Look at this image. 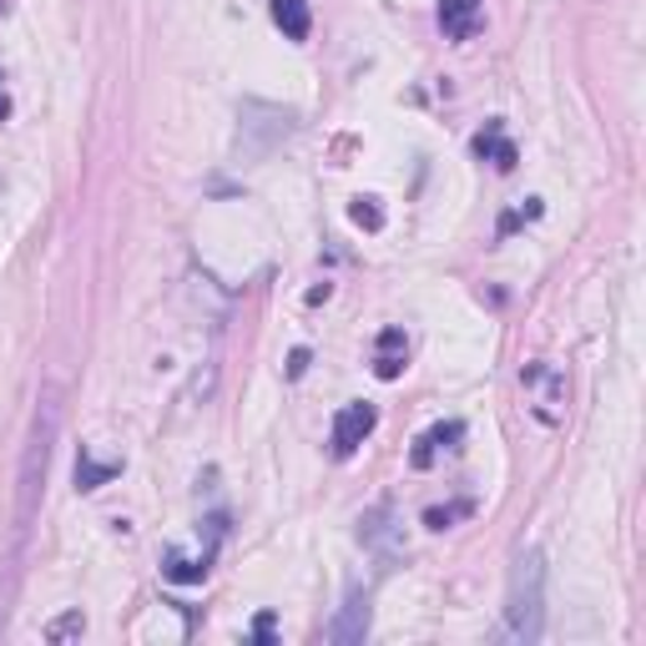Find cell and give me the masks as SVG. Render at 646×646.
Returning <instances> with one entry per match:
<instances>
[{"label": "cell", "mask_w": 646, "mask_h": 646, "mask_svg": "<svg viewBox=\"0 0 646 646\" xmlns=\"http://www.w3.org/2000/svg\"><path fill=\"white\" fill-rule=\"evenodd\" d=\"M546 632V561L540 551L515 556V571H510V596H505V642H540Z\"/></svg>", "instance_id": "1"}, {"label": "cell", "mask_w": 646, "mask_h": 646, "mask_svg": "<svg viewBox=\"0 0 646 646\" xmlns=\"http://www.w3.org/2000/svg\"><path fill=\"white\" fill-rule=\"evenodd\" d=\"M374 424H379V409H374V405H364V399L344 405V409L334 414V455L348 460V455H354V450H359V444L374 434Z\"/></svg>", "instance_id": "2"}, {"label": "cell", "mask_w": 646, "mask_h": 646, "mask_svg": "<svg viewBox=\"0 0 646 646\" xmlns=\"http://www.w3.org/2000/svg\"><path fill=\"white\" fill-rule=\"evenodd\" d=\"M526 384L530 389H540L536 395V414H540V424H561V399H566V379L556 369H546V364H530L526 369Z\"/></svg>", "instance_id": "3"}, {"label": "cell", "mask_w": 646, "mask_h": 646, "mask_svg": "<svg viewBox=\"0 0 646 646\" xmlns=\"http://www.w3.org/2000/svg\"><path fill=\"white\" fill-rule=\"evenodd\" d=\"M329 636H334L338 646H354L369 636V591H348L344 611H338V622L329 626Z\"/></svg>", "instance_id": "4"}, {"label": "cell", "mask_w": 646, "mask_h": 646, "mask_svg": "<svg viewBox=\"0 0 646 646\" xmlns=\"http://www.w3.org/2000/svg\"><path fill=\"white\" fill-rule=\"evenodd\" d=\"M440 31L450 41H470L480 31V0H440Z\"/></svg>", "instance_id": "5"}, {"label": "cell", "mask_w": 646, "mask_h": 646, "mask_svg": "<svg viewBox=\"0 0 646 646\" xmlns=\"http://www.w3.org/2000/svg\"><path fill=\"white\" fill-rule=\"evenodd\" d=\"M268 11H273V25L288 41H309V31H313L309 0H268Z\"/></svg>", "instance_id": "6"}, {"label": "cell", "mask_w": 646, "mask_h": 646, "mask_svg": "<svg viewBox=\"0 0 646 646\" xmlns=\"http://www.w3.org/2000/svg\"><path fill=\"white\" fill-rule=\"evenodd\" d=\"M455 440H465V424H460V419H450V424H434L430 434H419V444H414V470H430L434 465V455H440V450H450V444Z\"/></svg>", "instance_id": "7"}, {"label": "cell", "mask_w": 646, "mask_h": 646, "mask_svg": "<svg viewBox=\"0 0 646 646\" xmlns=\"http://www.w3.org/2000/svg\"><path fill=\"white\" fill-rule=\"evenodd\" d=\"M399 369H405V329H384L374 374H379V379H399Z\"/></svg>", "instance_id": "8"}, {"label": "cell", "mask_w": 646, "mask_h": 646, "mask_svg": "<svg viewBox=\"0 0 646 646\" xmlns=\"http://www.w3.org/2000/svg\"><path fill=\"white\" fill-rule=\"evenodd\" d=\"M475 157H485V162H495L500 172H510L515 168V147L505 142V132H500V121H491L485 132L475 137Z\"/></svg>", "instance_id": "9"}, {"label": "cell", "mask_w": 646, "mask_h": 646, "mask_svg": "<svg viewBox=\"0 0 646 646\" xmlns=\"http://www.w3.org/2000/svg\"><path fill=\"white\" fill-rule=\"evenodd\" d=\"M121 475V465H101V460H91L82 450V460H76V491H96V485H107V480H117Z\"/></svg>", "instance_id": "10"}, {"label": "cell", "mask_w": 646, "mask_h": 646, "mask_svg": "<svg viewBox=\"0 0 646 646\" xmlns=\"http://www.w3.org/2000/svg\"><path fill=\"white\" fill-rule=\"evenodd\" d=\"M162 571H168V581H182V586H187V581H203L207 575V556L203 561H187V556L168 551V566H162Z\"/></svg>", "instance_id": "11"}, {"label": "cell", "mask_w": 646, "mask_h": 646, "mask_svg": "<svg viewBox=\"0 0 646 646\" xmlns=\"http://www.w3.org/2000/svg\"><path fill=\"white\" fill-rule=\"evenodd\" d=\"M348 217H354L359 228H369V233H379V228H384V213H379V203H374V197H354Z\"/></svg>", "instance_id": "12"}, {"label": "cell", "mask_w": 646, "mask_h": 646, "mask_svg": "<svg viewBox=\"0 0 646 646\" xmlns=\"http://www.w3.org/2000/svg\"><path fill=\"white\" fill-rule=\"evenodd\" d=\"M76 632H82V616H66V622H56V626H51V642H61V636H76Z\"/></svg>", "instance_id": "13"}, {"label": "cell", "mask_w": 646, "mask_h": 646, "mask_svg": "<svg viewBox=\"0 0 646 646\" xmlns=\"http://www.w3.org/2000/svg\"><path fill=\"white\" fill-rule=\"evenodd\" d=\"M303 369H309V348H293V359H288V374H293V379H299Z\"/></svg>", "instance_id": "14"}, {"label": "cell", "mask_w": 646, "mask_h": 646, "mask_svg": "<svg viewBox=\"0 0 646 646\" xmlns=\"http://www.w3.org/2000/svg\"><path fill=\"white\" fill-rule=\"evenodd\" d=\"M252 636H258V642H268V636H273V616H258V622H252Z\"/></svg>", "instance_id": "15"}, {"label": "cell", "mask_w": 646, "mask_h": 646, "mask_svg": "<svg viewBox=\"0 0 646 646\" xmlns=\"http://www.w3.org/2000/svg\"><path fill=\"white\" fill-rule=\"evenodd\" d=\"M6 111H11V101H6V91H0V121H6Z\"/></svg>", "instance_id": "16"}]
</instances>
